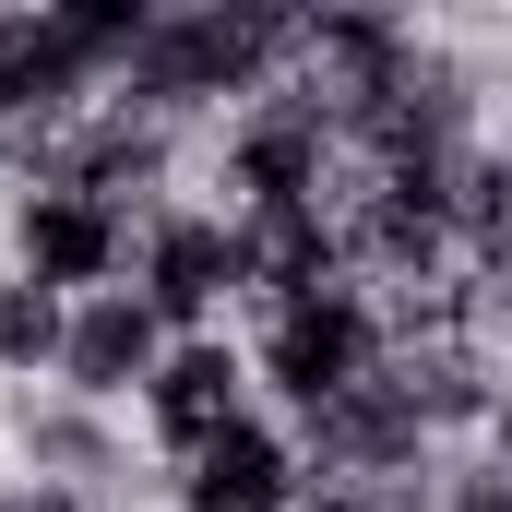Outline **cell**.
<instances>
[{
	"mask_svg": "<svg viewBox=\"0 0 512 512\" xmlns=\"http://www.w3.org/2000/svg\"><path fill=\"white\" fill-rule=\"evenodd\" d=\"M382 370H393V310H382V286H370V274H334V286H310V298L262 310V334H251L262 417H286V429L334 417L346 393H370Z\"/></svg>",
	"mask_w": 512,
	"mask_h": 512,
	"instance_id": "obj_1",
	"label": "cell"
},
{
	"mask_svg": "<svg viewBox=\"0 0 512 512\" xmlns=\"http://www.w3.org/2000/svg\"><path fill=\"white\" fill-rule=\"evenodd\" d=\"M131 298H143L167 334H227V298H239V215L203 203V191H167L155 215H131Z\"/></svg>",
	"mask_w": 512,
	"mask_h": 512,
	"instance_id": "obj_2",
	"label": "cell"
},
{
	"mask_svg": "<svg viewBox=\"0 0 512 512\" xmlns=\"http://www.w3.org/2000/svg\"><path fill=\"white\" fill-rule=\"evenodd\" d=\"M0 262L24 286H48V298H108V286H131V215L96 203V191H72V179H24Z\"/></svg>",
	"mask_w": 512,
	"mask_h": 512,
	"instance_id": "obj_3",
	"label": "cell"
},
{
	"mask_svg": "<svg viewBox=\"0 0 512 512\" xmlns=\"http://www.w3.org/2000/svg\"><path fill=\"white\" fill-rule=\"evenodd\" d=\"M143 441L167 453V465H191L203 441H227L239 417H262V382H251V334H179L167 358H155V382H143Z\"/></svg>",
	"mask_w": 512,
	"mask_h": 512,
	"instance_id": "obj_4",
	"label": "cell"
},
{
	"mask_svg": "<svg viewBox=\"0 0 512 512\" xmlns=\"http://www.w3.org/2000/svg\"><path fill=\"white\" fill-rule=\"evenodd\" d=\"M108 96H120V84L72 48L60 0H12V12H0V120L24 131V143H36V131H72L84 108H108Z\"/></svg>",
	"mask_w": 512,
	"mask_h": 512,
	"instance_id": "obj_5",
	"label": "cell"
},
{
	"mask_svg": "<svg viewBox=\"0 0 512 512\" xmlns=\"http://www.w3.org/2000/svg\"><path fill=\"white\" fill-rule=\"evenodd\" d=\"M310 501V441L286 417H239L191 465H167V512H298Z\"/></svg>",
	"mask_w": 512,
	"mask_h": 512,
	"instance_id": "obj_6",
	"label": "cell"
},
{
	"mask_svg": "<svg viewBox=\"0 0 512 512\" xmlns=\"http://www.w3.org/2000/svg\"><path fill=\"white\" fill-rule=\"evenodd\" d=\"M167 346H179V334H167L131 286H108V298H72V334H60V370H48V382L120 417V405H143V382H155Z\"/></svg>",
	"mask_w": 512,
	"mask_h": 512,
	"instance_id": "obj_7",
	"label": "cell"
},
{
	"mask_svg": "<svg viewBox=\"0 0 512 512\" xmlns=\"http://www.w3.org/2000/svg\"><path fill=\"white\" fill-rule=\"evenodd\" d=\"M12 453H24V477H48V489H84V501H108L131 477V429L108 405H84V393L36 382L12 393Z\"/></svg>",
	"mask_w": 512,
	"mask_h": 512,
	"instance_id": "obj_8",
	"label": "cell"
},
{
	"mask_svg": "<svg viewBox=\"0 0 512 512\" xmlns=\"http://www.w3.org/2000/svg\"><path fill=\"white\" fill-rule=\"evenodd\" d=\"M60 334H72V298H48V286H24L12 262H0V382H48L60 370Z\"/></svg>",
	"mask_w": 512,
	"mask_h": 512,
	"instance_id": "obj_9",
	"label": "cell"
},
{
	"mask_svg": "<svg viewBox=\"0 0 512 512\" xmlns=\"http://www.w3.org/2000/svg\"><path fill=\"white\" fill-rule=\"evenodd\" d=\"M441 512H512V477H501V465H453Z\"/></svg>",
	"mask_w": 512,
	"mask_h": 512,
	"instance_id": "obj_10",
	"label": "cell"
},
{
	"mask_svg": "<svg viewBox=\"0 0 512 512\" xmlns=\"http://www.w3.org/2000/svg\"><path fill=\"white\" fill-rule=\"evenodd\" d=\"M0 512H108V501H84V489H48V477H0Z\"/></svg>",
	"mask_w": 512,
	"mask_h": 512,
	"instance_id": "obj_11",
	"label": "cell"
},
{
	"mask_svg": "<svg viewBox=\"0 0 512 512\" xmlns=\"http://www.w3.org/2000/svg\"><path fill=\"white\" fill-rule=\"evenodd\" d=\"M489 465L512 477V370H501V405H489Z\"/></svg>",
	"mask_w": 512,
	"mask_h": 512,
	"instance_id": "obj_12",
	"label": "cell"
},
{
	"mask_svg": "<svg viewBox=\"0 0 512 512\" xmlns=\"http://www.w3.org/2000/svg\"><path fill=\"white\" fill-rule=\"evenodd\" d=\"M0 179H24V131L12 120H0Z\"/></svg>",
	"mask_w": 512,
	"mask_h": 512,
	"instance_id": "obj_13",
	"label": "cell"
},
{
	"mask_svg": "<svg viewBox=\"0 0 512 512\" xmlns=\"http://www.w3.org/2000/svg\"><path fill=\"white\" fill-rule=\"evenodd\" d=\"M298 512H358V501H346V489H310V501H298Z\"/></svg>",
	"mask_w": 512,
	"mask_h": 512,
	"instance_id": "obj_14",
	"label": "cell"
}]
</instances>
